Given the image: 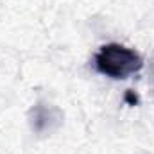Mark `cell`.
Returning a JSON list of instances; mask_svg holds the SVG:
<instances>
[{
    "mask_svg": "<svg viewBox=\"0 0 154 154\" xmlns=\"http://www.w3.org/2000/svg\"><path fill=\"white\" fill-rule=\"evenodd\" d=\"M95 68L99 74L111 79H127L143 68V59L120 43H108L95 54Z\"/></svg>",
    "mask_w": 154,
    "mask_h": 154,
    "instance_id": "obj_1",
    "label": "cell"
},
{
    "mask_svg": "<svg viewBox=\"0 0 154 154\" xmlns=\"http://www.w3.org/2000/svg\"><path fill=\"white\" fill-rule=\"evenodd\" d=\"M31 125L34 131L38 133H50L56 125L61 124V113L54 108V106H47V104H36L31 111Z\"/></svg>",
    "mask_w": 154,
    "mask_h": 154,
    "instance_id": "obj_2",
    "label": "cell"
}]
</instances>
